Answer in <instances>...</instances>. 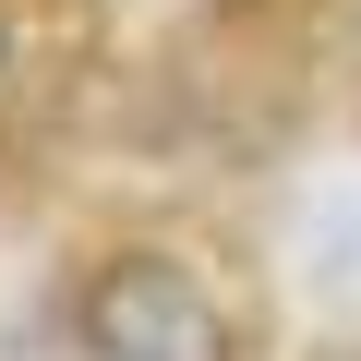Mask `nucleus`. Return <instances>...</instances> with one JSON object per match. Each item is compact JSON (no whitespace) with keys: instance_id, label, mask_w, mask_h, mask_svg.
Segmentation results:
<instances>
[{"instance_id":"5","label":"nucleus","mask_w":361,"mask_h":361,"mask_svg":"<svg viewBox=\"0 0 361 361\" xmlns=\"http://www.w3.org/2000/svg\"><path fill=\"white\" fill-rule=\"evenodd\" d=\"M325 361H361V349H325Z\"/></svg>"},{"instance_id":"3","label":"nucleus","mask_w":361,"mask_h":361,"mask_svg":"<svg viewBox=\"0 0 361 361\" xmlns=\"http://www.w3.org/2000/svg\"><path fill=\"white\" fill-rule=\"evenodd\" d=\"M25 109H37V49H25V25H13V13H0V133H13Z\"/></svg>"},{"instance_id":"1","label":"nucleus","mask_w":361,"mask_h":361,"mask_svg":"<svg viewBox=\"0 0 361 361\" xmlns=\"http://www.w3.org/2000/svg\"><path fill=\"white\" fill-rule=\"evenodd\" d=\"M73 325H85L97 361H229V349H241L229 313H217V289H205L193 265H169V253H109V265L85 277Z\"/></svg>"},{"instance_id":"2","label":"nucleus","mask_w":361,"mask_h":361,"mask_svg":"<svg viewBox=\"0 0 361 361\" xmlns=\"http://www.w3.org/2000/svg\"><path fill=\"white\" fill-rule=\"evenodd\" d=\"M301 277H313V301H361V180L301 217Z\"/></svg>"},{"instance_id":"4","label":"nucleus","mask_w":361,"mask_h":361,"mask_svg":"<svg viewBox=\"0 0 361 361\" xmlns=\"http://www.w3.org/2000/svg\"><path fill=\"white\" fill-rule=\"evenodd\" d=\"M349 73H361V25H349Z\"/></svg>"}]
</instances>
